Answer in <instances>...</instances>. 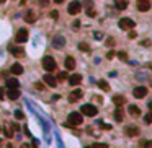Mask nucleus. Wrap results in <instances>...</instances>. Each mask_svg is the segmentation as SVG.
I'll list each match as a JSON object with an SVG mask.
<instances>
[{"label": "nucleus", "mask_w": 152, "mask_h": 148, "mask_svg": "<svg viewBox=\"0 0 152 148\" xmlns=\"http://www.w3.org/2000/svg\"><path fill=\"white\" fill-rule=\"evenodd\" d=\"M83 122V117L80 112H70L69 117H67V127H77V125H80V124Z\"/></svg>", "instance_id": "obj_1"}, {"label": "nucleus", "mask_w": 152, "mask_h": 148, "mask_svg": "<svg viewBox=\"0 0 152 148\" xmlns=\"http://www.w3.org/2000/svg\"><path fill=\"white\" fill-rule=\"evenodd\" d=\"M43 67H44L46 72H54L56 67H57V64H56V60H54L51 55H46V57L43 59Z\"/></svg>", "instance_id": "obj_2"}, {"label": "nucleus", "mask_w": 152, "mask_h": 148, "mask_svg": "<svg viewBox=\"0 0 152 148\" xmlns=\"http://www.w3.org/2000/svg\"><path fill=\"white\" fill-rule=\"evenodd\" d=\"M80 114L83 115H88V117H93V115H97V112H98V109L93 106V104H83L82 107H80Z\"/></svg>", "instance_id": "obj_3"}, {"label": "nucleus", "mask_w": 152, "mask_h": 148, "mask_svg": "<svg viewBox=\"0 0 152 148\" xmlns=\"http://www.w3.org/2000/svg\"><path fill=\"white\" fill-rule=\"evenodd\" d=\"M80 10H82V3H80V2H77V0L70 2V5L67 7V12H69V15H77V13H80Z\"/></svg>", "instance_id": "obj_4"}, {"label": "nucleus", "mask_w": 152, "mask_h": 148, "mask_svg": "<svg viewBox=\"0 0 152 148\" xmlns=\"http://www.w3.org/2000/svg\"><path fill=\"white\" fill-rule=\"evenodd\" d=\"M134 21L131 20V18H123V20H119V23H118V26L121 29H126V31H129V29H132L134 28Z\"/></svg>", "instance_id": "obj_5"}, {"label": "nucleus", "mask_w": 152, "mask_h": 148, "mask_svg": "<svg viewBox=\"0 0 152 148\" xmlns=\"http://www.w3.org/2000/svg\"><path fill=\"white\" fill-rule=\"evenodd\" d=\"M64 44H66V39H64V36H54L53 37V46L56 47V49H62L64 47Z\"/></svg>", "instance_id": "obj_6"}, {"label": "nucleus", "mask_w": 152, "mask_h": 148, "mask_svg": "<svg viewBox=\"0 0 152 148\" xmlns=\"http://www.w3.org/2000/svg\"><path fill=\"white\" fill-rule=\"evenodd\" d=\"M137 10L139 12H149L151 10V0H137Z\"/></svg>", "instance_id": "obj_7"}, {"label": "nucleus", "mask_w": 152, "mask_h": 148, "mask_svg": "<svg viewBox=\"0 0 152 148\" xmlns=\"http://www.w3.org/2000/svg\"><path fill=\"white\" fill-rule=\"evenodd\" d=\"M15 39H17V42H26L28 41V31L26 29H18V33L17 36H15Z\"/></svg>", "instance_id": "obj_8"}, {"label": "nucleus", "mask_w": 152, "mask_h": 148, "mask_svg": "<svg viewBox=\"0 0 152 148\" xmlns=\"http://www.w3.org/2000/svg\"><path fill=\"white\" fill-rule=\"evenodd\" d=\"M124 133H126L127 137H137L139 135V127H136V125H127V127L124 129Z\"/></svg>", "instance_id": "obj_9"}, {"label": "nucleus", "mask_w": 152, "mask_h": 148, "mask_svg": "<svg viewBox=\"0 0 152 148\" xmlns=\"http://www.w3.org/2000/svg\"><path fill=\"white\" fill-rule=\"evenodd\" d=\"M132 95H134V98L141 99V98H144V96L147 95V88H146V86H137V88H134Z\"/></svg>", "instance_id": "obj_10"}, {"label": "nucleus", "mask_w": 152, "mask_h": 148, "mask_svg": "<svg viewBox=\"0 0 152 148\" xmlns=\"http://www.w3.org/2000/svg\"><path fill=\"white\" fill-rule=\"evenodd\" d=\"M7 98L8 99H18L20 98V88H8V91H7Z\"/></svg>", "instance_id": "obj_11"}, {"label": "nucleus", "mask_w": 152, "mask_h": 148, "mask_svg": "<svg viewBox=\"0 0 152 148\" xmlns=\"http://www.w3.org/2000/svg\"><path fill=\"white\" fill-rule=\"evenodd\" d=\"M82 96H83V91L82 90H74L69 95V101H70V103H75V101H78Z\"/></svg>", "instance_id": "obj_12"}, {"label": "nucleus", "mask_w": 152, "mask_h": 148, "mask_svg": "<svg viewBox=\"0 0 152 148\" xmlns=\"http://www.w3.org/2000/svg\"><path fill=\"white\" fill-rule=\"evenodd\" d=\"M80 82H82V75L78 73H74L69 77V83L72 85V86H77V85H80Z\"/></svg>", "instance_id": "obj_13"}, {"label": "nucleus", "mask_w": 152, "mask_h": 148, "mask_svg": "<svg viewBox=\"0 0 152 148\" xmlns=\"http://www.w3.org/2000/svg\"><path fill=\"white\" fill-rule=\"evenodd\" d=\"M44 83L48 85V86H51V88H54L56 85H57V80L54 78L51 73H48V75H44Z\"/></svg>", "instance_id": "obj_14"}, {"label": "nucleus", "mask_w": 152, "mask_h": 148, "mask_svg": "<svg viewBox=\"0 0 152 148\" xmlns=\"http://www.w3.org/2000/svg\"><path fill=\"white\" fill-rule=\"evenodd\" d=\"M113 103L116 104V107H121V106L126 104V98L121 96V95H116V96H113Z\"/></svg>", "instance_id": "obj_15"}, {"label": "nucleus", "mask_w": 152, "mask_h": 148, "mask_svg": "<svg viewBox=\"0 0 152 148\" xmlns=\"http://www.w3.org/2000/svg\"><path fill=\"white\" fill-rule=\"evenodd\" d=\"M10 72H12L13 75H21L23 73V65H21V64H13V65L10 67Z\"/></svg>", "instance_id": "obj_16"}, {"label": "nucleus", "mask_w": 152, "mask_h": 148, "mask_svg": "<svg viewBox=\"0 0 152 148\" xmlns=\"http://www.w3.org/2000/svg\"><path fill=\"white\" fill-rule=\"evenodd\" d=\"M10 52H12L15 57H21V55L25 54V50L21 49V47H17V46H10Z\"/></svg>", "instance_id": "obj_17"}, {"label": "nucleus", "mask_w": 152, "mask_h": 148, "mask_svg": "<svg viewBox=\"0 0 152 148\" xmlns=\"http://www.w3.org/2000/svg\"><path fill=\"white\" fill-rule=\"evenodd\" d=\"M123 119H124L123 109H121V107H116V111H115V120H116V122H123Z\"/></svg>", "instance_id": "obj_18"}, {"label": "nucleus", "mask_w": 152, "mask_h": 148, "mask_svg": "<svg viewBox=\"0 0 152 148\" xmlns=\"http://www.w3.org/2000/svg\"><path fill=\"white\" fill-rule=\"evenodd\" d=\"M64 64H66V68L67 70H74L75 68V60H74V57H66V62H64Z\"/></svg>", "instance_id": "obj_19"}, {"label": "nucleus", "mask_w": 152, "mask_h": 148, "mask_svg": "<svg viewBox=\"0 0 152 148\" xmlns=\"http://www.w3.org/2000/svg\"><path fill=\"white\" fill-rule=\"evenodd\" d=\"M129 114H131L132 117H139V115H141V109L137 106H134V104H131V106H129Z\"/></svg>", "instance_id": "obj_20"}, {"label": "nucleus", "mask_w": 152, "mask_h": 148, "mask_svg": "<svg viewBox=\"0 0 152 148\" xmlns=\"http://www.w3.org/2000/svg\"><path fill=\"white\" fill-rule=\"evenodd\" d=\"M127 3H129L127 0H115V7L118 10H124L127 7Z\"/></svg>", "instance_id": "obj_21"}, {"label": "nucleus", "mask_w": 152, "mask_h": 148, "mask_svg": "<svg viewBox=\"0 0 152 148\" xmlns=\"http://www.w3.org/2000/svg\"><path fill=\"white\" fill-rule=\"evenodd\" d=\"M25 20L28 21V23H34V20H36V15H34L31 10H28V12L25 13Z\"/></svg>", "instance_id": "obj_22"}, {"label": "nucleus", "mask_w": 152, "mask_h": 148, "mask_svg": "<svg viewBox=\"0 0 152 148\" xmlns=\"http://www.w3.org/2000/svg\"><path fill=\"white\" fill-rule=\"evenodd\" d=\"M7 86L8 88H18L20 86V82H18L17 78H8L7 80Z\"/></svg>", "instance_id": "obj_23"}, {"label": "nucleus", "mask_w": 152, "mask_h": 148, "mask_svg": "<svg viewBox=\"0 0 152 148\" xmlns=\"http://www.w3.org/2000/svg\"><path fill=\"white\" fill-rule=\"evenodd\" d=\"M98 86L102 88L103 91H110V85H108V82H105V80H100V82H98Z\"/></svg>", "instance_id": "obj_24"}, {"label": "nucleus", "mask_w": 152, "mask_h": 148, "mask_svg": "<svg viewBox=\"0 0 152 148\" xmlns=\"http://www.w3.org/2000/svg\"><path fill=\"white\" fill-rule=\"evenodd\" d=\"M2 130H4V133H5V137H7V138H12V137H13V132H12V129H8V127H4Z\"/></svg>", "instance_id": "obj_25"}, {"label": "nucleus", "mask_w": 152, "mask_h": 148, "mask_svg": "<svg viewBox=\"0 0 152 148\" xmlns=\"http://www.w3.org/2000/svg\"><path fill=\"white\" fill-rule=\"evenodd\" d=\"M144 122H146V124H152V111H149L147 114L144 115Z\"/></svg>", "instance_id": "obj_26"}, {"label": "nucleus", "mask_w": 152, "mask_h": 148, "mask_svg": "<svg viewBox=\"0 0 152 148\" xmlns=\"http://www.w3.org/2000/svg\"><path fill=\"white\" fill-rule=\"evenodd\" d=\"M78 49H80V50H85V52H88V50H90V47H88L85 42H80V44H78Z\"/></svg>", "instance_id": "obj_27"}, {"label": "nucleus", "mask_w": 152, "mask_h": 148, "mask_svg": "<svg viewBox=\"0 0 152 148\" xmlns=\"http://www.w3.org/2000/svg\"><path fill=\"white\" fill-rule=\"evenodd\" d=\"M141 148H152V140H147V142H142V143H141Z\"/></svg>", "instance_id": "obj_28"}, {"label": "nucleus", "mask_w": 152, "mask_h": 148, "mask_svg": "<svg viewBox=\"0 0 152 148\" xmlns=\"http://www.w3.org/2000/svg\"><path fill=\"white\" fill-rule=\"evenodd\" d=\"M66 78H67V72H59L56 80H66Z\"/></svg>", "instance_id": "obj_29"}, {"label": "nucleus", "mask_w": 152, "mask_h": 148, "mask_svg": "<svg viewBox=\"0 0 152 148\" xmlns=\"http://www.w3.org/2000/svg\"><path fill=\"white\" fill-rule=\"evenodd\" d=\"M92 148H108V145L106 143H93Z\"/></svg>", "instance_id": "obj_30"}, {"label": "nucleus", "mask_w": 152, "mask_h": 148, "mask_svg": "<svg viewBox=\"0 0 152 148\" xmlns=\"http://www.w3.org/2000/svg\"><path fill=\"white\" fill-rule=\"evenodd\" d=\"M15 117H17V119H25V114L21 111H15Z\"/></svg>", "instance_id": "obj_31"}, {"label": "nucleus", "mask_w": 152, "mask_h": 148, "mask_svg": "<svg viewBox=\"0 0 152 148\" xmlns=\"http://www.w3.org/2000/svg\"><path fill=\"white\" fill-rule=\"evenodd\" d=\"M118 57L121 59V60H127V54L126 52H118Z\"/></svg>", "instance_id": "obj_32"}, {"label": "nucleus", "mask_w": 152, "mask_h": 148, "mask_svg": "<svg viewBox=\"0 0 152 148\" xmlns=\"http://www.w3.org/2000/svg\"><path fill=\"white\" fill-rule=\"evenodd\" d=\"M83 5H87V8H92V7H93V3H92L90 0H85V2H83Z\"/></svg>", "instance_id": "obj_33"}, {"label": "nucleus", "mask_w": 152, "mask_h": 148, "mask_svg": "<svg viewBox=\"0 0 152 148\" xmlns=\"http://www.w3.org/2000/svg\"><path fill=\"white\" fill-rule=\"evenodd\" d=\"M5 98V88H0V99Z\"/></svg>", "instance_id": "obj_34"}, {"label": "nucleus", "mask_w": 152, "mask_h": 148, "mask_svg": "<svg viewBox=\"0 0 152 148\" xmlns=\"http://www.w3.org/2000/svg\"><path fill=\"white\" fill-rule=\"evenodd\" d=\"M87 15H88V17H95V12L92 8H88V10H87Z\"/></svg>", "instance_id": "obj_35"}, {"label": "nucleus", "mask_w": 152, "mask_h": 148, "mask_svg": "<svg viewBox=\"0 0 152 148\" xmlns=\"http://www.w3.org/2000/svg\"><path fill=\"white\" fill-rule=\"evenodd\" d=\"M106 44H108V46H110V47H111V46L115 44V39H113V37H110V39H108V41H106Z\"/></svg>", "instance_id": "obj_36"}, {"label": "nucleus", "mask_w": 152, "mask_h": 148, "mask_svg": "<svg viewBox=\"0 0 152 148\" xmlns=\"http://www.w3.org/2000/svg\"><path fill=\"white\" fill-rule=\"evenodd\" d=\"M115 57V52H113V50H110V52L106 54V59H113Z\"/></svg>", "instance_id": "obj_37"}, {"label": "nucleus", "mask_w": 152, "mask_h": 148, "mask_svg": "<svg viewBox=\"0 0 152 148\" xmlns=\"http://www.w3.org/2000/svg\"><path fill=\"white\" fill-rule=\"evenodd\" d=\"M142 46H144V47H149V46H151V41H149V39H146V41H142Z\"/></svg>", "instance_id": "obj_38"}, {"label": "nucleus", "mask_w": 152, "mask_h": 148, "mask_svg": "<svg viewBox=\"0 0 152 148\" xmlns=\"http://www.w3.org/2000/svg\"><path fill=\"white\" fill-rule=\"evenodd\" d=\"M51 17H53V18H57V17H59V13L54 10V12H51Z\"/></svg>", "instance_id": "obj_39"}, {"label": "nucleus", "mask_w": 152, "mask_h": 148, "mask_svg": "<svg viewBox=\"0 0 152 148\" xmlns=\"http://www.w3.org/2000/svg\"><path fill=\"white\" fill-rule=\"evenodd\" d=\"M12 127H13V130H18V132H20V125H18V124H13Z\"/></svg>", "instance_id": "obj_40"}, {"label": "nucleus", "mask_w": 152, "mask_h": 148, "mask_svg": "<svg viewBox=\"0 0 152 148\" xmlns=\"http://www.w3.org/2000/svg\"><path fill=\"white\" fill-rule=\"evenodd\" d=\"M136 36H137V34H136V33H134V31H131V33H129V37H131V39H134V37H136Z\"/></svg>", "instance_id": "obj_41"}, {"label": "nucleus", "mask_w": 152, "mask_h": 148, "mask_svg": "<svg viewBox=\"0 0 152 148\" xmlns=\"http://www.w3.org/2000/svg\"><path fill=\"white\" fill-rule=\"evenodd\" d=\"M20 148H31V147H29V145L28 143H23V145H21V147Z\"/></svg>", "instance_id": "obj_42"}, {"label": "nucleus", "mask_w": 152, "mask_h": 148, "mask_svg": "<svg viewBox=\"0 0 152 148\" xmlns=\"http://www.w3.org/2000/svg\"><path fill=\"white\" fill-rule=\"evenodd\" d=\"M54 2H56V3H62V2H64V0H54Z\"/></svg>", "instance_id": "obj_43"}, {"label": "nucleus", "mask_w": 152, "mask_h": 148, "mask_svg": "<svg viewBox=\"0 0 152 148\" xmlns=\"http://www.w3.org/2000/svg\"><path fill=\"white\" fill-rule=\"evenodd\" d=\"M149 109H151V111H152V101H151V103H149Z\"/></svg>", "instance_id": "obj_44"}, {"label": "nucleus", "mask_w": 152, "mask_h": 148, "mask_svg": "<svg viewBox=\"0 0 152 148\" xmlns=\"http://www.w3.org/2000/svg\"><path fill=\"white\" fill-rule=\"evenodd\" d=\"M4 2H5V0H0V3H4Z\"/></svg>", "instance_id": "obj_45"}, {"label": "nucleus", "mask_w": 152, "mask_h": 148, "mask_svg": "<svg viewBox=\"0 0 152 148\" xmlns=\"http://www.w3.org/2000/svg\"><path fill=\"white\" fill-rule=\"evenodd\" d=\"M151 86H152V80H151Z\"/></svg>", "instance_id": "obj_46"}, {"label": "nucleus", "mask_w": 152, "mask_h": 148, "mask_svg": "<svg viewBox=\"0 0 152 148\" xmlns=\"http://www.w3.org/2000/svg\"><path fill=\"white\" fill-rule=\"evenodd\" d=\"M87 148H92V147H87Z\"/></svg>", "instance_id": "obj_47"}, {"label": "nucleus", "mask_w": 152, "mask_h": 148, "mask_svg": "<svg viewBox=\"0 0 152 148\" xmlns=\"http://www.w3.org/2000/svg\"><path fill=\"white\" fill-rule=\"evenodd\" d=\"M0 145H2V142H0Z\"/></svg>", "instance_id": "obj_48"}, {"label": "nucleus", "mask_w": 152, "mask_h": 148, "mask_svg": "<svg viewBox=\"0 0 152 148\" xmlns=\"http://www.w3.org/2000/svg\"><path fill=\"white\" fill-rule=\"evenodd\" d=\"M151 65H152V64H151Z\"/></svg>", "instance_id": "obj_49"}]
</instances>
